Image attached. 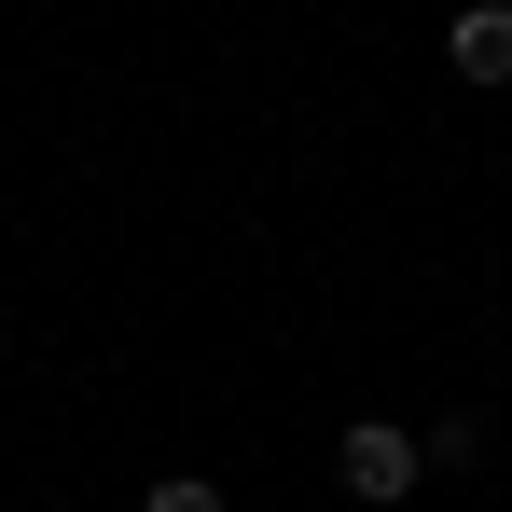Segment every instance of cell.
<instances>
[{"label":"cell","instance_id":"cell-3","mask_svg":"<svg viewBox=\"0 0 512 512\" xmlns=\"http://www.w3.org/2000/svg\"><path fill=\"white\" fill-rule=\"evenodd\" d=\"M429 443V471H471V457H485V416H443V429H416Z\"/></svg>","mask_w":512,"mask_h":512},{"label":"cell","instance_id":"cell-1","mask_svg":"<svg viewBox=\"0 0 512 512\" xmlns=\"http://www.w3.org/2000/svg\"><path fill=\"white\" fill-rule=\"evenodd\" d=\"M333 485L388 512V499H416V485H429V443H416V429H388V416H360V429L333 443Z\"/></svg>","mask_w":512,"mask_h":512},{"label":"cell","instance_id":"cell-2","mask_svg":"<svg viewBox=\"0 0 512 512\" xmlns=\"http://www.w3.org/2000/svg\"><path fill=\"white\" fill-rule=\"evenodd\" d=\"M443 70L457 84H512V0H457L443 14Z\"/></svg>","mask_w":512,"mask_h":512},{"label":"cell","instance_id":"cell-4","mask_svg":"<svg viewBox=\"0 0 512 512\" xmlns=\"http://www.w3.org/2000/svg\"><path fill=\"white\" fill-rule=\"evenodd\" d=\"M139 512H222V485H208V471H167V485H153Z\"/></svg>","mask_w":512,"mask_h":512}]
</instances>
